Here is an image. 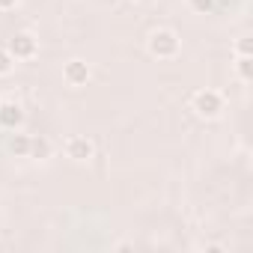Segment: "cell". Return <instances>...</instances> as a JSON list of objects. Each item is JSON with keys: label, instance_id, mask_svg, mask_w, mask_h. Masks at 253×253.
<instances>
[{"label": "cell", "instance_id": "cell-10", "mask_svg": "<svg viewBox=\"0 0 253 253\" xmlns=\"http://www.w3.org/2000/svg\"><path fill=\"white\" fill-rule=\"evenodd\" d=\"M12 69H15V57H12L6 48H0V78L12 75Z\"/></svg>", "mask_w": 253, "mask_h": 253}, {"label": "cell", "instance_id": "cell-12", "mask_svg": "<svg viewBox=\"0 0 253 253\" xmlns=\"http://www.w3.org/2000/svg\"><path fill=\"white\" fill-rule=\"evenodd\" d=\"M235 57H253V42H250V36H241V39L235 42Z\"/></svg>", "mask_w": 253, "mask_h": 253}, {"label": "cell", "instance_id": "cell-9", "mask_svg": "<svg viewBox=\"0 0 253 253\" xmlns=\"http://www.w3.org/2000/svg\"><path fill=\"white\" fill-rule=\"evenodd\" d=\"M235 75H238V81H250L253 78V57H235Z\"/></svg>", "mask_w": 253, "mask_h": 253}, {"label": "cell", "instance_id": "cell-13", "mask_svg": "<svg viewBox=\"0 0 253 253\" xmlns=\"http://www.w3.org/2000/svg\"><path fill=\"white\" fill-rule=\"evenodd\" d=\"M18 6V0H0V12H12Z\"/></svg>", "mask_w": 253, "mask_h": 253}, {"label": "cell", "instance_id": "cell-3", "mask_svg": "<svg viewBox=\"0 0 253 253\" xmlns=\"http://www.w3.org/2000/svg\"><path fill=\"white\" fill-rule=\"evenodd\" d=\"M6 51H9L15 60H33L36 51H39V39H36L30 30H18V33L6 42Z\"/></svg>", "mask_w": 253, "mask_h": 253}, {"label": "cell", "instance_id": "cell-8", "mask_svg": "<svg viewBox=\"0 0 253 253\" xmlns=\"http://www.w3.org/2000/svg\"><path fill=\"white\" fill-rule=\"evenodd\" d=\"M9 152H12L15 158H27V155H30V134H12Z\"/></svg>", "mask_w": 253, "mask_h": 253}, {"label": "cell", "instance_id": "cell-2", "mask_svg": "<svg viewBox=\"0 0 253 253\" xmlns=\"http://www.w3.org/2000/svg\"><path fill=\"white\" fill-rule=\"evenodd\" d=\"M191 110L200 119H217L223 113V95L217 89H197L191 98Z\"/></svg>", "mask_w": 253, "mask_h": 253}, {"label": "cell", "instance_id": "cell-6", "mask_svg": "<svg viewBox=\"0 0 253 253\" xmlns=\"http://www.w3.org/2000/svg\"><path fill=\"white\" fill-rule=\"evenodd\" d=\"M89 78H92V72H89V66H86L84 60H69V63L63 66V81H66L69 86H86Z\"/></svg>", "mask_w": 253, "mask_h": 253}, {"label": "cell", "instance_id": "cell-11", "mask_svg": "<svg viewBox=\"0 0 253 253\" xmlns=\"http://www.w3.org/2000/svg\"><path fill=\"white\" fill-rule=\"evenodd\" d=\"M188 6L197 12V15H209L214 9V0H188Z\"/></svg>", "mask_w": 253, "mask_h": 253}, {"label": "cell", "instance_id": "cell-4", "mask_svg": "<svg viewBox=\"0 0 253 253\" xmlns=\"http://www.w3.org/2000/svg\"><path fill=\"white\" fill-rule=\"evenodd\" d=\"M24 119H27V113H24V107L15 98H0V128L18 131L24 125Z\"/></svg>", "mask_w": 253, "mask_h": 253}, {"label": "cell", "instance_id": "cell-5", "mask_svg": "<svg viewBox=\"0 0 253 253\" xmlns=\"http://www.w3.org/2000/svg\"><path fill=\"white\" fill-rule=\"evenodd\" d=\"M66 158H69V161H75V164H86V161H92V158H95V143H92L89 137L75 134V137H69V140H66Z\"/></svg>", "mask_w": 253, "mask_h": 253}, {"label": "cell", "instance_id": "cell-7", "mask_svg": "<svg viewBox=\"0 0 253 253\" xmlns=\"http://www.w3.org/2000/svg\"><path fill=\"white\" fill-rule=\"evenodd\" d=\"M51 152H54V143H51L45 134L30 137V155H27V158H39V161H45V158H51Z\"/></svg>", "mask_w": 253, "mask_h": 253}, {"label": "cell", "instance_id": "cell-1", "mask_svg": "<svg viewBox=\"0 0 253 253\" xmlns=\"http://www.w3.org/2000/svg\"><path fill=\"white\" fill-rule=\"evenodd\" d=\"M179 48H182L179 33L170 30V27H158V30H152L149 39H146V51H149L155 60H173V57H179Z\"/></svg>", "mask_w": 253, "mask_h": 253}, {"label": "cell", "instance_id": "cell-14", "mask_svg": "<svg viewBox=\"0 0 253 253\" xmlns=\"http://www.w3.org/2000/svg\"><path fill=\"white\" fill-rule=\"evenodd\" d=\"M134 3H152V0H134Z\"/></svg>", "mask_w": 253, "mask_h": 253}]
</instances>
